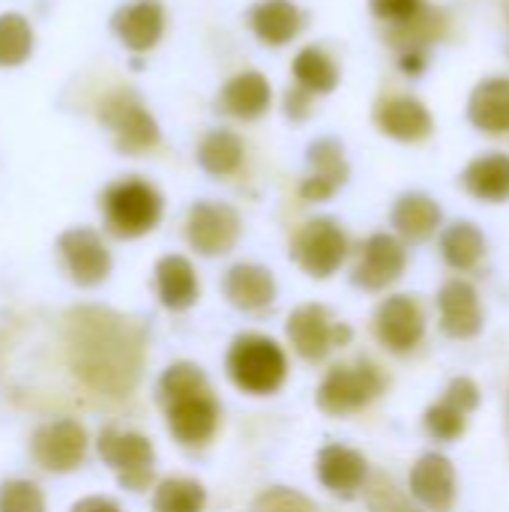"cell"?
Instances as JSON below:
<instances>
[{
  "label": "cell",
  "mask_w": 509,
  "mask_h": 512,
  "mask_svg": "<svg viewBox=\"0 0 509 512\" xmlns=\"http://www.w3.org/2000/svg\"><path fill=\"white\" fill-rule=\"evenodd\" d=\"M207 390H210L207 375L195 363H174L159 378L162 405H171V402H180V399H189V396H198V393H207Z\"/></svg>",
  "instance_id": "32"
},
{
  "label": "cell",
  "mask_w": 509,
  "mask_h": 512,
  "mask_svg": "<svg viewBox=\"0 0 509 512\" xmlns=\"http://www.w3.org/2000/svg\"><path fill=\"white\" fill-rule=\"evenodd\" d=\"M99 456L117 474L120 486L129 492H141L153 483V444L138 432L105 429L99 435Z\"/></svg>",
  "instance_id": "6"
},
{
  "label": "cell",
  "mask_w": 509,
  "mask_h": 512,
  "mask_svg": "<svg viewBox=\"0 0 509 512\" xmlns=\"http://www.w3.org/2000/svg\"><path fill=\"white\" fill-rule=\"evenodd\" d=\"M375 333H378V342L393 354L414 351L426 336V318H423L420 303L408 294L387 297L375 312Z\"/></svg>",
  "instance_id": "10"
},
{
  "label": "cell",
  "mask_w": 509,
  "mask_h": 512,
  "mask_svg": "<svg viewBox=\"0 0 509 512\" xmlns=\"http://www.w3.org/2000/svg\"><path fill=\"white\" fill-rule=\"evenodd\" d=\"M309 96H312V93H306L303 87H297V90H291V93H288V99H285V108H288V114H291L294 120H303V117H306Z\"/></svg>",
  "instance_id": "41"
},
{
  "label": "cell",
  "mask_w": 509,
  "mask_h": 512,
  "mask_svg": "<svg viewBox=\"0 0 509 512\" xmlns=\"http://www.w3.org/2000/svg\"><path fill=\"white\" fill-rule=\"evenodd\" d=\"M105 222L117 237H141L153 231L162 219V195L138 177L120 180L105 192Z\"/></svg>",
  "instance_id": "3"
},
{
  "label": "cell",
  "mask_w": 509,
  "mask_h": 512,
  "mask_svg": "<svg viewBox=\"0 0 509 512\" xmlns=\"http://www.w3.org/2000/svg\"><path fill=\"white\" fill-rule=\"evenodd\" d=\"M252 512H318L315 504L297 492V489H288V486H273L267 492H261L252 504Z\"/></svg>",
  "instance_id": "38"
},
{
  "label": "cell",
  "mask_w": 509,
  "mask_h": 512,
  "mask_svg": "<svg viewBox=\"0 0 509 512\" xmlns=\"http://www.w3.org/2000/svg\"><path fill=\"white\" fill-rule=\"evenodd\" d=\"M465 189L489 204H501L509 198V156L507 153H486L477 156L465 174H462Z\"/></svg>",
  "instance_id": "27"
},
{
  "label": "cell",
  "mask_w": 509,
  "mask_h": 512,
  "mask_svg": "<svg viewBox=\"0 0 509 512\" xmlns=\"http://www.w3.org/2000/svg\"><path fill=\"white\" fill-rule=\"evenodd\" d=\"M243 162V141L228 132V129H213L201 138L198 144V165L213 174V177H225L234 174Z\"/></svg>",
  "instance_id": "29"
},
{
  "label": "cell",
  "mask_w": 509,
  "mask_h": 512,
  "mask_svg": "<svg viewBox=\"0 0 509 512\" xmlns=\"http://www.w3.org/2000/svg\"><path fill=\"white\" fill-rule=\"evenodd\" d=\"M444 399H450V402L459 405L465 414H471V411H477V405H480V390H477V384H474L471 378H456V381L447 387Z\"/></svg>",
  "instance_id": "40"
},
{
  "label": "cell",
  "mask_w": 509,
  "mask_h": 512,
  "mask_svg": "<svg viewBox=\"0 0 509 512\" xmlns=\"http://www.w3.org/2000/svg\"><path fill=\"white\" fill-rule=\"evenodd\" d=\"M219 108L237 120H258L270 108V81L252 69L234 75L219 93Z\"/></svg>",
  "instance_id": "24"
},
{
  "label": "cell",
  "mask_w": 509,
  "mask_h": 512,
  "mask_svg": "<svg viewBox=\"0 0 509 512\" xmlns=\"http://www.w3.org/2000/svg\"><path fill=\"white\" fill-rule=\"evenodd\" d=\"M204 507H207V492L195 480L171 477L156 486L153 512H204Z\"/></svg>",
  "instance_id": "31"
},
{
  "label": "cell",
  "mask_w": 509,
  "mask_h": 512,
  "mask_svg": "<svg viewBox=\"0 0 509 512\" xmlns=\"http://www.w3.org/2000/svg\"><path fill=\"white\" fill-rule=\"evenodd\" d=\"M423 423H426V432H429L435 441L453 444V441L462 438V432H465V426H468V414H465L459 405H453L450 399H441L438 405H432V408L426 411Z\"/></svg>",
  "instance_id": "35"
},
{
  "label": "cell",
  "mask_w": 509,
  "mask_h": 512,
  "mask_svg": "<svg viewBox=\"0 0 509 512\" xmlns=\"http://www.w3.org/2000/svg\"><path fill=\"white\" fill-rule=\"evenodd\" d=\"M0 512H45V498L33 483L9 480L0 486Z\"/></svg>",
  "instance_id": "37"
},
{
  "label": "cell",
  "mask_w": 509,
  "mask_h": 512,
  "mask_svg": "<svg viewBox=\"0 0 509 512\" xmlns=\"http://www.w3.org/2000/svg\"><path fill=\"white\" fill-rule=\"evenodd\" d=\"M384 375L375 363L357 360L351 366H333L318 387V408L330 417H345L384 393Z\"/></svg>",
  "instance_id": "4"
},
{
  "label": "cell",
  "mask_w": 509,
  "mask_h": 512,
  "mask_svg": "<svg viewBox=\"0 0 509 512\" xmlns=\"http://www.w3.org/2000/svg\"><path fill=\"white\" fill-rule=\"evenodd\" d=\"M375 126L396 138V141H423L432 135V114L423 102L411 99V96H396V99H384L375 108Z\"/></svg>",
  "instance_id": "20"
},
{
  "label": "cell",
  "mask_w": 509,
  "mask_h": 512,
  "mask_svg": "<svg viewBox=\"0 0 509 512\" xmlns=\"http://www.w3.org/2000/svg\"><path fill=\"white\" fill-rule=\"evenodd\" d=\"M504 9H507V21H509V0H504Z\"/></svg>",
  "instance_id": "43"
},
{
  "label": "cell",
  "mask_w": 509,
  "mask_h": 512,
  "mask_svg": "<svg viewBox=\"0 0 509 512\" xmlns=\"http://www.w3.org/2000/svg\"><path fill=\"white\" fill-rule=\"evenodd\" d=\"M186 240L198 255L207 258L231 252L240 240L237 210L219 201H198L186 219Z\"/></svg>",
  "instance_id": "9"
},
{
  "label": "cell",
  "mask_w": 509,
  "mask_h": 512,
  "mask_svg": "<svg viewBox=\"0 0 509 512\" xmlns=\"http://www.w3.org/2000/svg\"><path fill=\"white\" fill-rule=\"evenodd\" d=\"M294 261L300 264V270L312 279H330L348 258V237L339 228V222L318 216L309 219L291 246Z\"/></svg>",
  "instance_id": "5"
},
{
  "label": "cell",
  "mask_w": 509,
  "mask_h": 512,
  "mask_svg": "<svg viewBox=\"0 0 509 512\" xmlns=\"http://www.w3.org/2000/svg\"><path fill=\"white\" fill-rule=\"evenodd\" d=\"M72 512H120V507L111 498H84L72 507Z\"/></svg>",
  "instance_id": "42"
},
{
  "label": "cell",
  "mask_w": 509,
  "mask_h": 512,
  "mask_svg": "<svg viewBox=\"0 0 509 512\" xmlns=\"http://www.w3.org/2000/svg\"><path fill=\"white\" fill-rule=\"evenodd\" d=\"M33 51V30L24 15L3 12L0 15V66H18Z\"/></svg>",
  "instance_id": "33"
},
{
  "label": "cell",
  "mask_w": 509,
  "mask_h": 512,
  "mask_svg": "<svg viewBox=\"0 0 509 512\" xmlns=\"http://www.w3.org/2000/svg\"><path fill=\"white\" fill-rule=\"evenodd\" d=\"M222 291L240 312H261L276 300V279L261 264H234L225 273Z\"/></svg>",
  "instance_id": "21"
},
{
  "label": "cell",
  "mask_w": 509,
  "mask_h": 512,
  "mask_svg": "<svg viewBox=\"0 0 509 512\" xmlns=\"http://www.w3.org/2000/svg\"><path fill=\"white\" fill-rule=\"evenodd\" d=\"M114 33L129 51H150L165 30V9L159 0H132L117 9Z\"/></svg>",
  "instance_id": "19"
},
{
  "label": "cell",
  "mask_w": 509,
  "mask_h": 512,
  "mask_svg": "<svg viewBox=\"0 0 509 512\" xmlns=\"http://www.w3.org/2000/svg\"><path fill=\"white\" fill-rule=\"evenodd\" d=\"M99 117L114 132L120 153H144V150L156 147V141H159V126H156L153 114L129 90L111 93L102 102Z\"/></svg>",
  "instance_id": "8"
},
{
  "label": "cell",
  "mask_w": 509,
  "mask_h": 512,
  "mask_svg": "<svg viewBox=\"0 0 509 512\" xmlns=\"http://www.w3.org/2000/svg\"><path fill=\"white\" fill-rule=\"evenodd\" d=\"M438 312H441V330L450 339H474L483 330V306L480 294L465 279H450L438 291Z\"/></svg>",
  "instance_id": "14"
},
{
  "label": "cell",
  "mask_w": 509,
  "mask_h": 512,
  "mask_svg": "<svg viewBox=\"0 0 509 512\" xmlns=\"http://www.w3.org/2000/svg\"><path fill=\"white\" fill-rule=\"evenodd\" d=\"M369 3H372V12L381 21H390L393 27L417 18L426 9V0H369Z\"/></svg>",
  "instance_id": "39"
},
{
  "label": "cell",
  "mask_w": 509,
  "mask_h": 512,
  "mask_svg": "<svg viewBox=\"0 0 509 512\" xmlns=\"http://www.w3.org/2000/svg\"><path fill=\"white\" fill-rule=\"evenodd\" d=\"M309 177L300 183V195L306 201H327L333 198L348 180V162L342 144L333 138H321L309 147Z\"/></svg>",
  "instance_id": "18"
},
{
  "label": "cell",
  "mask_w": 509,
  "mask_h": 512,
  "mask_svg": "<svg viewBox=\"0 0 509 512\" xmlns=\"http://www.w3.org/2000/svg\"><path fill=\"white\" fill-rule=\"evenodd\" d=\"M441 225V207L435 198L423 195V192H405L396 204H393V228L411 240H429Z\"/></svg>",
  "instance_id": "26"
},
{
  "label": "cell",
  "mask_w": 509,
  "mask_h": 512,
  "mask_svg": "<svg viewBox=\"0 0 509 512\" xmlns=\"http://www.w3.org/2000/svg\"><path fill=\"white\" fill-rule=\"evenodd\" d=\"M57 249L75 285L93 288L102 285L111 273V252L105 249L102 237L90 228H69L60 234Z\"/></svg>",
  "instance_id": "12"
},
{
  "label": "cell",
  "mask_w": 509,
  "mask_h": 512,
  "mask_svg": "<svg viewBox=\"0 0 509 512\" xmlns=\"http://www.w3.org/2000/svg\"><path fill=\"white\" fill-rule=\"evenodd\" d=\"M249 24L264 45H285L303 30V12L291 0H261L249 12Z\"/></svg>",
  "instance_id": "25"
},
{
  "label": "cell",
  "mask_w": 509,
  "mask_h": 512,
  "mask_svg": "<svg viewBox=\"0 0 509 512\" xmlns=\"http://www.w3.org/2000/svg\"><path fill=\"white\" fill-rule=\"evenodd\" d=\"M285 333H288L291 348H294L303 360H309V363H318V360H324L336 345H348V342H351V327L333 324L330 312H327L324 306H318V303L297 306V309L288 315Z\"/></svg>",
  "instance_id": "7"
},
{
  "label": "cell",
  "mask_w": 509,
  "mask_h": 512,
  "mask_svg": "<svg viewBox=\"0 0 509 512\" xmlns=\"http://www.w3.org/2000/svg\"><path fill=\"white\" fill-rule=\"evenodd\" d=\"M33 459L51 474L75 471L87 456V432L75 420H54L33 435Z\"/></svg>",
  "instance_id": "11"
},
{
  "label": "cell",
  "mask_w": 509,
  "mask_h": 512,
  "mask_svg": "<svg viewBox=\"0 0 509 512\" xmlns=\"http://www.w3.org/2000/svg\"><path fill=\"white\" fill-rule=\"evenodd\" d=\"M315 474H318L321 486L339 498H354L369 483V465H366L363 453H357L345 444L321 447V453L315 459Z\"/></svg>",
  "instance_id": "15"
},
{
  "label": "cell",
  "mask_w": 509,
  "mask_h": 512,
  "mask_svg": "<svg viewBox=\"0 0 509 512\" xmlns=\"http://www.w3.org/2000/svg\"><path fill=\"white\" fill-rule=\"evenodd\" d=\"M408 264V252L393 234H372L363 243L360 261L354 267V285L363 291H384L402 279Z\"/></svg>",
  "instance_id": "13"
},
{
  "label": "cell",
  "mask_w": 509,
  "mask_h": 512,
  "mask_svg": "<svg viewBox=\"0 0 509 512\" xmlns=\"http://www.w3.org/2000/svg\"><path fill=\"white\" fill-rule=\"evenodd\" d=\"M468 120L489 132L507 135L509 132V78H486L474 87L468 99Z\"/></svg>",
  "instance_id": "23"
},
{
  "label": "cell",
  "mask_w": 509,
  "mask_h": 512,
  "mask_svg": "<svg viewBox=\"0 0 509 512\" xmlns=\"http://www.w3.org/2000/svg\"><path fill=\"white\" fill-rule=\"evenodd\" d=\"M294 78L297 84L306 90V93H333L336 84H339V66L333 63V57L324 51V48H303L297 57H294Z\"/></svg>",
  "instance_id": "30"
},
{
  "label": "cell",
  "mask_w": 509,
  "mask_h": 512,
  "mask_svg": "<svg viewBox=\"0 0 509 512\" xmlns=\"http://www.w3.org/2000/svg\"><path fill=\"white\" fill-rule=\"evenodd\" d=\"M198 276L183 255H165L156 264V294L165 309L186 312L198 303Z\"/></svg>",
  "instance_id": "22"
},
{
  "label": "cell",
  "mask_w": 509,
  "mask_h": 512,
  "mask_svg": "<svg viewBox=\"0 0 509 512\" xmlns=\"http://www.w3.org/2000/svg\"><path fill=\"white\" fill-rule=\"evenodd\" d=\"M441 255L453 270H474L486 255V237L474 222H453L441 234Z\"/></svg>",
  "instance_id": "28"
},
{
  "label": "cell",
  "mask_w": 509,
  "mask_h": 512,
  "mask_svg": "<svg viewBox=\"0 0 509 512\" xmlns=\"http://www.w3.org/2000/svg\"><path fill=\"white\" fill-rule=\"evenodd\" d=\"M366 507L369 512H423L387 477H372L366 483Z\"/></svg>",
  "instance_id": "36"
},
{
  "label": "cell",
  "mask_w": 509,
  "mask_h": 512,
  "mask_svg": "<svg viewBox=\"0 0 509 512\" xmlns=\"http://www.w3.org/2000/svg\"><path fill=\"white\" fill-rule=\"evenodd\" d=\"M441 27H444L441 12L426 6L417 18H411V21H405V24L390 27V39H393V45H396V48H402V51L408 54V51H420V48H426V45L441 33Z\"/></svg>",
  "instance_id": "34"
},
{
  "label": "cell",
  "mask_w": 509,
  "mask_h": 512,
  "mask_svg": "<svg viewBox=\"0 0 509 512\" xmlns=\"http://www.w3.org/2000/svg\"><path fill=\"white\" fill-rule=\"evenodd\" d=\"M168 414V429L171 435L186 444V447H201L216 435L219 426V402L213 399V393H198L180 402L165 405Z\"/></svg>",
  "instance_id": "17"
},
{
  "label": "cell",
  "mask_w": 509,
  "mask_h": 512,
  "mask_svg": "<svg viewBox=\"0 0 509 512\" xmlns=\"http://www.w3.org/2000/svg\"><path fill=\"white\" fill-rule=\"evenodd\" d=\"M411 495L429 512H450L456 504V468L441 453H426L411 468Z\"/></svg>",
  "instance_id": "16"
},
{
  "label": "cell",
  "mask_w": 509,
  "mask_h": 512,
  "mask_svg": "<svg viewBox=\"0 0 509 512\" xmlns=\"http://www.w3.org/2000/svg\"><path fill=\"white\" fill-rule=\"evenodd\" d=\"M507 429H509V399H507Z\"/></svg>",
  "instance_id": "44"
},
{
  "label": "cell",
  "mask_w": 509,
  "mask_h": 512,
  "mask_svg": "<svg viewBox=\"0 0 509 512\" xmlns=\"http://www.w3.org/2000/svg\"><path fill=\"white\" fill-rule=\"evenodd\" d=\"M225 369L234 387L249 396H270L288 378L285 351L273 339L258 333H243L234 339L225 357Z\"/></svg>",
  "instance_id": "2"
},
{
  "label": "cell",
  "mask_w": 509,
  "mask_h": 512,
  "mask_svg": "<svg viewBox=\"0 0 509 512\" xmlns=\"http://www.w3.org/2000/svg\"><path fill=\"white\" fill-rule=\"evenodd\" d=\"M66 357L81 384L129 396L144 369V330L120 312L78 306L66 315Z\"/></svg>",
  "instance_id": "1"
}]
</instances>
